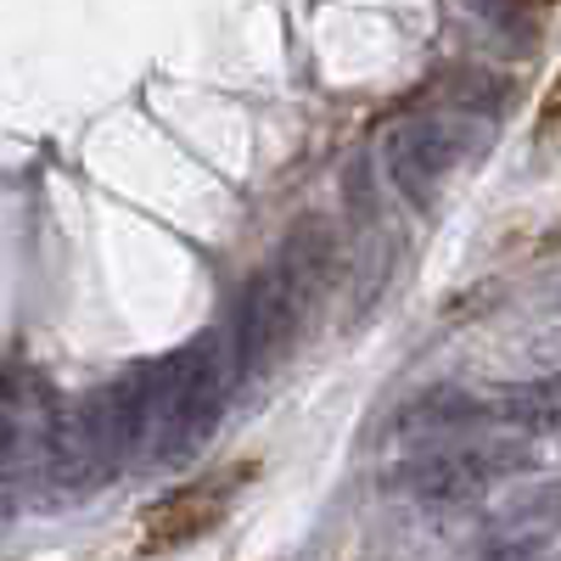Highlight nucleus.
Instances as JSON below:
<instances>
[{"label":"nucleus","instance_id":"f257e3e1","mask_svg":"<svg viewBox=\"0 0 561 561\" xmlns=\"http://www.w3.org/2000/svg\"><path fill=\"white\" fill-rule=\"evenodd\" d=\"M298 320H304V298L287 287V275L275 264L259 270L237 298V314H230V377L237 382L264 377V370L293 348Z\"/></svg>","mask_w":561,"mask_h":561},{"label":"nucleus","instance_id":"1a4fd4ad","mask_svg":"<svg viewBox=\"0 0 561 561\" xmlns=\"http://www.w3.org/2000/svg\"><path fill=\"white\" fill-rule=\"evenodd\" d=\"M18 449H23V433H18V421L0 410V489H7V472L18 466Z\"/></svg>","mask_w":561,"mask_h":561},{"label":"nucleus","instance_id":"39448f33","mask_svg":"<svg viewBox=\"0 0 561 561\" xmlns=\"http://www.w3.org/2000/svg\"><path fill=\"white\" fill-rule=\"evenodd\" d=\"M556 528H561V483H539V489L511 494L494 517L500 545H545Z\"/></svg>","mask_w":561,"mask_h":561},{"label":"nucleus","instance_id":"7ed1b4c3","mask_svg":"<svg viewBox=\"0 0 561 561\" xmlns=\"http://www.w3.org/2000/svg\"><path fill=\"white\" fill-rule=\"evenodd\" d=\"M388 483L421 505H466L489 489L472 449H415L388 472Z\"/></svg>","mask_w":561,"mask_h":561},{"label":"nucleus","instance_id":"9d476101","mask_svg":"<svg viewBox=\"0 0 561 561\" xmlns=\"http://www.w3.org/2000/svg\"><path fill=\"white\" fill-rule=\"evenodd\" d=\"M483 561H545V545H489V556Z\"/></svg>","mask_w":561,"mask_h":561},{"label":"nucleus","instance_id":"20e7f679","mask_svg":"<svg viewBox=\"0 0 561 561\" xmlns=\"http://www.w3.org/2000/svg\"><path fill=\"white\" fill-rule=\"evenodd\" d=\"M332 259H337V242H332V230H325V219H314V214H304L298 225H293V237L280 242V259H275V270L287 275V287L298 293V298H309L325 275H332Z\"/></svg>","mask_w":561,"mask_h":561},{"label":"nucleus","instance_id":"0eeeda50","mask_svg":"<svg viewBox=\"0 0 561 561\" xmlns=\"http://www.w3.org/2000/svg\"><path fill=\"white\" fill-rule=\"evenodd\" d=\"M472 455H478V466H483V478H489V483H494V478L534 472V466H539V455H534L528 444H478Z\"/></svg>","mask_w":561,"mask_h":561},{"label":"nucleus","instance_id":"423d86ee","mask_svg":"<svg viewBox=\"0 0 561 561\" xmlns=\"http://www.w3.org/2000/svg\"><path fill=\"white\" fill-rule=\"evenodd\" d=\"M494 404L460 393V388H433L421 393L410 410H404V427H427V433H460V427H478V421H489Z\"/></svg>","mask_w":561,"mask_h":561},{"label":"nucleus","instance_id":"6e6552de","mask_svg":"<svg viewBox=\"0 0 561 561\" xmlns=\"http://www.w3.org/2000/svg\"><path fill=\"white\" fill-rule=\"evenodd\" d=\"M343 192H348V208H354L359 219L377 214V185H370V158H354V163H348V174H343Z\"/></svg>","mask_w":561,"mask_h":561},{"label":"nucleus","instance_id":"f03ea898","mask_svg":"<svg viewBox=\"0 0 561 561\" xmlns=\"http://www.w3.org/2000/svg\"><path fill=\"white\" fill-rule=\"evenodd\" d=\"M455 158H460V135H455L449 124H438V118H410V124H399V129L388 135V152H382L388 180L399 185L410 203H421V208L433 203L438 180L449 174Z\"/></svg>","mask_w":561,"mask_h":561}]
</instances>
